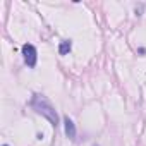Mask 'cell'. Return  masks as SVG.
Returning a JSON list of instances; mask_svg holds the SVG:
<instances>
[{
  "mask_svg": "<svg viewBox=\"0 0 146 146\" xmlns=\"http://www.w3.org/2000/svg\"><path fill=\"white\" fill-rule=\"evenodd\" d=\"M64 129H65V136L69 139H76V125L72 122V119H69L67 115L64 117Z\"/></svg>",
  "mask_w": 146,
  "mask_h": 146,
  "instance_id": "3",
  "label": "cell"
},
{
  "mask_svg": "<svg viewBox=\"0 0 146 146\" xmlns=\"http://www.w3.org/2000/svg\"><path fill=\"white\" fill-rule=\"evenodd\" d=\"M29 105H31L40 115H43L52 125H58V113H57V110L53 108V105H52L43 95H35Z\"/></svg>",
  "mask_w": 146,
  "mask_h": 146,
  "instance_id": "1",
  "label": "cell"
},
{
  "mask_svg": "<svg viewBox=\"0 0 146 146\" xmlns=\"http://www.w3.org/2000/svg\"><path fill=\"white\" fill-rule=\"evenodd\" d=\"M137 52H139V53H141V55H144V53H146V48H139V50H137Z\"/></svg>",
  "mask_w": 146,
  "mask_h": 146,
  "instance_id": "5",
  "label": "cell"
},
{
  "mask_svg": "<svg viewBox=\"0 0 146 146\" xmlns=\"http://www.w3.org/2000/svg\"><path fill=\"white\" fill-rule=\"evenodd\" d=\"M4 146H9V144H4Z\"/></svg>",
  "mask_w": 146,
  "mask_h": 146,
  "instance_id": "6",
  "label": "cell"
},
{
  "mask_svg": "<svg viewBox=\"0 0 146 146\" xmlns=\"http://www.w3.org/2000/svg\"><path fill=\"white\" fill-rule=\"evenodd\" d=\"M23 55H24V60L28 64V67H36V62H38V52L35 48V45L31 43H26L23 45Z\"/></svg>",
  "mask_w": 146,
  "mask_h": 146,
  "instance_id": "2",
  "label": "cell"
},
{
  "mask_svg": "<svg viewBox=\"0 0 146 146\" xmlns=\"http://www.w3.org/2000/svg\"><path fill=\"white\" fill-rule=\"evenodd\" d=\"M93 146H98V144H93Z\"/></svg>",
  "mask_w": 146,
  "mask_h": 146,
  "instance_id": "7",
  "label": "cell"
},
{
  "mask_svg": "<svg viewBox=\"0 0 146 146\" xmlns=\"http://www.w3.org/2000/svg\"><path fill=\"white\" fill-rule=\"evenodd\" d=\"M70 48H72L70 40H64V41H60V45H58V53H60V55H67V53L70 52Z\"/></svg>",
  "mask_w": 146,
  "mask_h": 146,
  "instance_id": "4",
  "label": "cell"
}]
</instances>
